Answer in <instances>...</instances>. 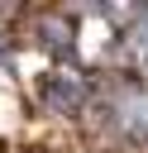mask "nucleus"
<instances>
[{"label": "nucleus", "instance_id": "obj_1", "mask_svg": "<svg viewBox=\"0 0 148 153\" xmlns=\"http://www.w3.org/2000/svg\"><path fill=\"white\" fill-rule=\"evenodd\" d=\"M38 100L53 110V115H76L86 100H91V86L81 72H48L38 81Z\"/></svg>", "mask_w": 148, "mask_h": 153}, {"label": "nucleus", "instance_id": "obj_2", "mask_svg": "<svg viewBox=\"0 0 148 153\" xmlns=\"http://www.w3.org/2000/svg\"><path fill=\"white\" fill-rule=\"evenodd\" d=\"M33 33H38V43L53 48V53H72V38H76V29H72L67 14H38V19H33Z\"/></svg>", "mask_w": 148, "mask_h": 153}, {"label": "nucleus", "instance_id": "obj_3", "mask_svg": "<svg viewBox=\"0 0 148 153\" xmlns=\"http://www.w3.org/2000/svg\"><path fill=\"white\" fill-rule=\"evenodd\" d=\"M0 62H10V48H5V38H0Z\"/></svg>", "mask_w": 148, "mask_h": 153}]
</instances>
